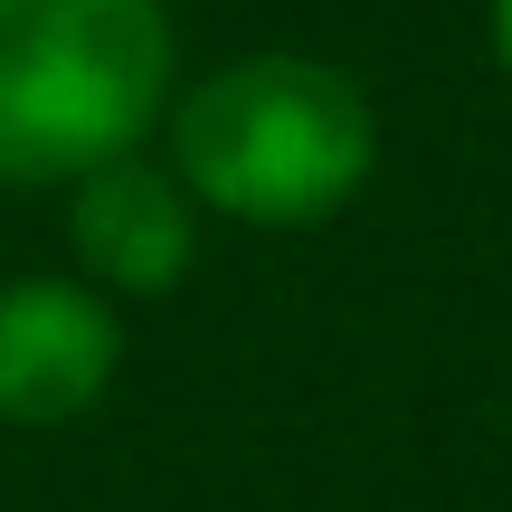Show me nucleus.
<instances>
[{
  "mask_svg": "<svg viewBox=\"0 0 512 512\" xmlns=\"http://www.w3.org/2000/svg\"><path fill=\"white\" fill-rule=\"evenodd\" d=\"M484 38H494V67L512 76V0H484Z\"/></svg>",
  "mask_w": 512,
  "mask_h": 512,
  "instance_id": "obj_5",
  "label": "nucleus"
},
{
  "mask_svg": "<svg viewBox=\"0 0 512 512\" xmlns=\"http://www.w3.org/2000/svg\"><path fill=\"white\" fill-rule=\"evenodd\" d=\"M171 86L162 0H0V190H67L143 152Z\"/></svg>",
  "mask_w": 512,
  "mask_h": 512,
  "instance_id": "obj_2",
  "label": "nucleus"
},
{
  "mask_svg": "<svg viewBox=\"0 0 512 512\" xmlns=\"http://www.w3.org/2000/svg\"><path fill=\"white\" fill-rule=\"evenodd\" d=\"M162 162L209 219L238 228H323L380 171V105L351 67L304 48H247L171 86Z\"/></svg>",
  "mask_w": 512,
  "mask_h": 512,
  "instance_id": "obj_1",
  "label": "nucleus"
},
{
  "mask_svg": "<svg viewBox=\"0 0 512 512\" xmlns=\"http://www.w3.org/2000/svg\"><path fill=\"white\" fill-rule=\"evenodd\" d=\"M124 380V313L86 275L0 285V427H76Z\"/></svg>",
  "mask_w": 512,
  "mask_h": 512,
  "instance_id": "obj_3",
  "label": "nucleus"
},
{
  "mask_svg": "<svg viewBox=\"0 0 512 512\" xmlns=\"http://www.w3.org/2000/svg\"><path fill=\"white\" fill-rule=\"evenodd\" d=\"M200 219L209 209L181 190V171L152 162V152H124V162L67 181V275H86L95 294H171L200 256Z\"/></svg>",
  "mask_w": 512,
  "mask_h": 512,
  "instance_id": "obj_4",
  "label": "nucleus"
}]
</instances>
